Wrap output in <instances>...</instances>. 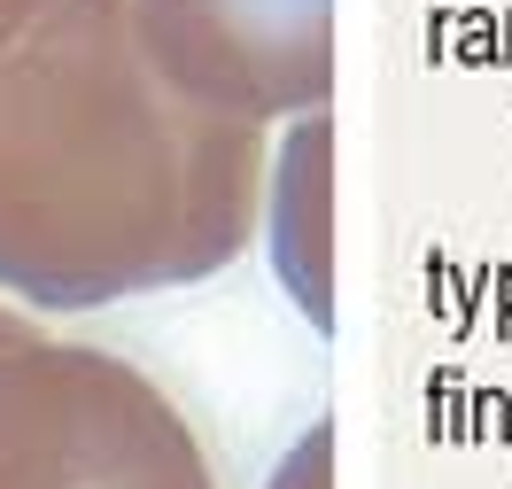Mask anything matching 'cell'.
<instances>
[{
	"label": "cell",
	"instance_id": "6da1fadb",
	"mask_svg": "<svg viewBox=\"0 0 512 489\" xmlns=\"http://www.w3.org/2000/svg\"><path fill=\"white\" fill-rule=\"evenodd\" d=\"M264 125L156 63L140 0H0V288L101 311L194 288L264 226Z\"/></svg>",
	"mask_w": 512,
	"mask_h": 489
},
{
	"label": "cell",
	"instance_id": "7a4b0ae2",
	"mask_svg": "<svg viewBox=\"0 0 512 489\" xmlns=\"http://www.w3.org/2000/svg\"><path fill=\"white\" fill-rule=\"evenodd\" d=\"M179 404L109 350L47 342L0 303V489L202 482Z\"/></svg>",
	"mask_w": 512,
	"mask_h": 489
},
{
	"label": "cell",
	"instance_id": "3957f363",
	"mask_svg": "<svg viewBox=\"0 0 512 489\" xmlns=\"http://www.w3.org/2000/svg\"><path fill=\"white\" fill-rule=\"evenodd\" d=\"M156 63L202 109L272 125L334 101V0H140Z\"/></svg>",
	"mask_w": 512,
	"mask_h": 489
},
{
	"label": "cell",
	"instance_id": "277c9868",
	"mask_svg": "<svg viewBox=\"0 0 512 489\" xmlns=\"http://www.w3.org/2000/svg\"><path fill=\"white\" fill-rule=\"evenodd\" d=\"M264 241L295 311L334 334V117H295L288 148L264 179Z\"/></svg>",
	"mask_w": 512,
	"mask_h": 489
},
{
	"label": "cell",
	"instance_id": "5b68a950",
	"mask_svg": "<svg viewBox=\"0 0 512 489\" xmlns=\"http://www.w3.org/2000/svg\"><path fill=\"white\" fill-rule=\"evenodd\" d=\"M264 489H334V420H326V412H319V427L295 435V451L280 458V474Z\"/></svg>",
	"mask_w": 512,
	"mask_h": 489
},
{
	"label": "cell",
	"instance_id": "8992f818",
	"mask_svg": "<svg viewBox=\"0 0 512 489\" xmlns=\"http://www.w3.org/2000/svg\"><path fill=\"white\" fill-rule=\"evenodd\" d=\"M132 489H210V474L202 482H132Z\"/></svg>",
	"mask_w": 512,
	"mask_h": 489
}]
</instances>
